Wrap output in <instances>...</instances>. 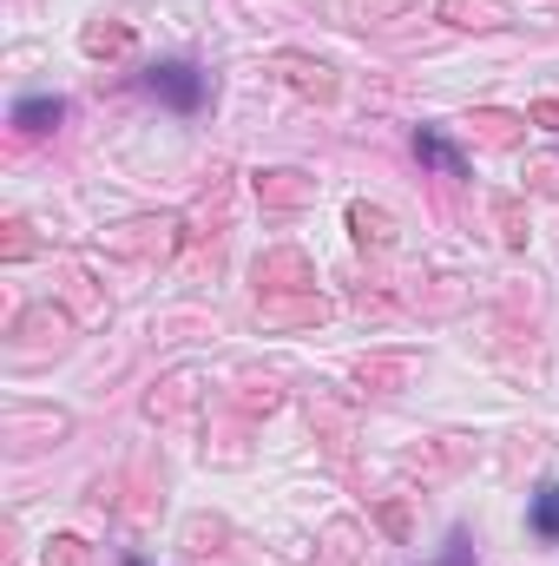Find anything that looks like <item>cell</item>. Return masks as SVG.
Masks as SVG:
<instances>
[{"label": "cell", "instance_id": "6da1fadb", "mask_svg": "<svg viewBox=\"0 0 559 566\" xmlns=\"http://www.w3.org/2000/svg\"><path fill=\"white\" fill-rule=\"evenodd\" d=\"M145 86H151L171 113H198V106H204V93H211V80H204L191 60H158V66L145 73Z\"/></svg>", "mask_w": 559, "mask_h": 566}, {"label": "cell", "instance_id": "7a4b0ae2", "mask_svg": "<svg viewBox=\"0 0 559 566\" xmlns=\"http://www.w3.org/2000/svg\"><path fill=\"white\" fill-rule=\"evenodd\" d=\"M527 521H534V534H540V541H559V481H540V488H534Z\"/></svg>", "mask_w": 559, "mask_h": 566}, {"label": "cell", "instance_id": "3957f363", "mask_svg": "<svg viewBox=\"0 0 559 566\" xmlns=\"http://www.w3.org/2000/svg\"><path fill=\"white\" fill-rule=\"evenodd\" d=\"M60 113H66V106L40 93V99H20V106H13V126H20V133H46V126H60Z\"/></svg>", "mask_w": 559, "mask_h": 566}, {"label": "cell", "instance_id": "277c9868", "mask_svg": "<svg viewBox=\"0 0 559 566\" xmlns=\"http://www.w3.org/2000/svg\"><path fill=\"white\" fill-rule=\"evenodd\" d=\"M415 151H421V158H428V165H441L447 178H461V171H467V158H461L454 145L441 139V133H415Z\"/></svg>", "mask_w": 559, "mask_h": 566}, {"label": "cell", "instance_id": "5b68a950", "mask_svg": "<svg viewBox=\"0 0 559 566\" xmlns=\"http://www.w3.org/2000/svg\"><path fill=\"white\" fill-rule=\"evenodd\" d=\"M447 566H467V534H454V541H447Z\"/></svg>", "mask_w": 559, "mask_h": 566}, {"label": "cell", "instance_id": "8992f818", "mask_svg": "<svg viewBox=\"0 0 559 566\" xmlns=\"http://www.w3.org/2000/svg\"><path fill=\"white\" fill-rule=\"evenodd\" d=\"M126 566H151V560H139V554H133V560H126Z\"/></svg>", "mask_w": 559, "mask_h": 566}]
</instances>
